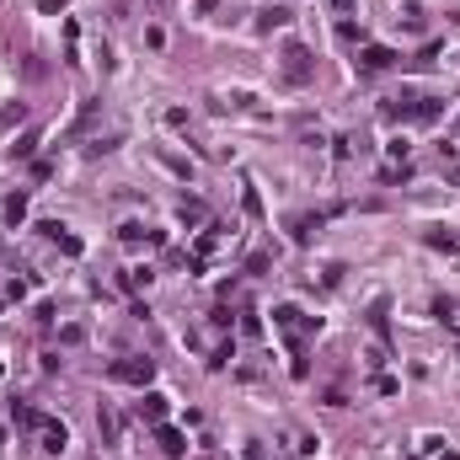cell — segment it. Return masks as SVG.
Wrapping results in <instances>:
<instances>
[{
	"instance_id": "obj_1",
	"label": "cell",
	"mask_w": 460,
	"mask_h": 460,
	"mask_svg": "<svg viewBox=\"0 0 460 460\" xmlns=\"http://www.w3.org/2000/svg\"><path fill=\"white\" fill-rule=\"evenodd\" d=\"M107 375H113V380H129V385H145L150 375H156V364L150 359H129V364H113Z\"/></svg>"
},
{
	"instance_id": "obj_2",
	"label": "cell",
	"mask_w": 460,
	"mask_h": 460,
	"mask_svg": "<svg viewBox=\"0 0 460 460\" xmlns=\"http://www.w3.org/2000/svg\"><path fill=\"white\" fill-rule=\"evenodd\" d=\"M284 59H289V64H284V75H289V80H305V75H311V54H305V48H289Z\"/></svg>"
},
{
	"instance_id": "obj_3",
	"label": "cell",
	"mask_w": 460,
	"mask_h": 460,
	"mask_svg": "<svg viewBox=\"0 0 460 460\" xmlns=\"http://www.w3.org/2000/svg\"><path fill=\"white\" fill-rule=\"evenodd\" d=\"M38 428H43V450H48V455H59L64 444H70V434H64L59 423H38Z\"/></svg>"
},
{
	"instance_id": "obj_4",
	"label": "cell",
	"mask_w": 460,
	"mask_h": 460,
	"mask_svg": "<svg viewBox=\"0 0 460 460\" xmlns=\"http://www.w3.org/2000/svg\"><path fill=\"white\" fill-rule=\"evenodd\" d=\"M391 59H396L391 48H364V70H391Z\"/></svg>"
},
{
	"instance_id": "obj_5",
	"label": "cell",
	"mask_w": 460,
	"mask_h": 460,
	"mask_svg": "<svg viewBox=\"0 0 460 460\" xmlns=\"http://www.w3.org/2000/svg\"><path fill=\"white\" fill-rule=\"evenodd\" d=\"M160 450H166V455H182V439L172 434V428H160Z\"/></svg>"
},
{
	"instance_id": "obj_6",
	"label": "cell",
	"mask_w": 460,
	"mask_h": 460,
	"mask_svg": "<svg viewBox=\"0 0 460 460\" xmlns=\"http://www.w3.org/2000/svg\"><path fill=\"white\" fill-rule=\"evenodd\" d=\"M140 412H145L150 423H156V418H160V396H145V401H140Z\"/></svg>"
}]
</instances>
